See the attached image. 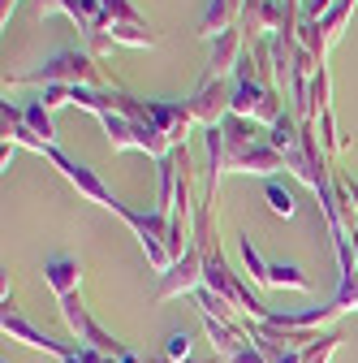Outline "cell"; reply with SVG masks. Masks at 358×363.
Wrapping results in <instances>:
<instances>
[{
	"label": "cell",
	"instance_id": "12",
	"mask_svg": "<svg viewBox=\"0 0 358 363\" xmlns=\"http://www.w3.org/2000/svg\"><path fill=\"white\" fill-rule=\"evenodd\" d=\"M0 117H5V134H9V143H22V147H30V152H48V143H43L39 134L30 130L26 113L9 108V100H5V108H0Z\"/></svg>",
	"mask_w": 358,
	"mask_h": 363
},
{
	"label": "cell",
	"instance_id": "17",
	"mask_svg": "<svg viewBox=\"0 0 358 363\" xmlns=\"http://www.w3.org/2000/svg\"><path fill=\"white\" fill-rule=\"evenodd\" d=\"M104 9H108V22L112 26H147L139 13H134L129 0H104Z\"/></svg>",
	"mask_w": 358,
	"mask_h": 363
},
{
	"label": "cell",
	"instance_id": "18",
	"mask_svg": "<svg viewBox=\"0 0 358 363\" xmlns=\"http://www.w3.org/2000/svg\"><path fill=\"white\" fill-rule=\"evenodd\" d=\"M26 121H30V130L39 134V139H43V143L52 147V117H48V108H43L39 100H35V104L26 108Z\"/></svg>",
	"mask_w": 358,
	"mask_h": 363
},
{
	"label": "cell",
	"instance_id": "23",
	"mask_svg": "<svg viewBox=\"0 0 358 363\" xmlns=\"http://www.w3.org/2000/svg\"><path fill=\"white\" fill-rule=\"evenodd\" d=\"M225 363H267V354H263V350H259V346L250 342V346H242L238 354H229Z\"/></svg>",
	"mask_w": 358,
	"mask_h": 363
},
{
	"label": "cell",
	"instance_id": "25",
	"mask_svg": "<svg viewBox=\"0 0 358 363\" xmlns=\"http://www.w3.org/2000/svg\"><path fill=\"white\" fill-rule=\"evenodd\" d=\"M350 247H354V259H358V230L350 234Z\"/></svg>",
	"mask_w": 358,
	"mask_h": 363
},
{
	"label": "cell",
	"instance_id": "14",
	"mask_svg": "<svg viewBox=\"0 0 358 363\" xmlns=\"http://www.w3.org/2000/svg\"><path fill=\"white\" fill-rule=\"evenodd\" d=\"M61 320H65V329L74 333V342H82V337H86V329L96 325L91 315H86V307H82V298H78V294L61 298Z\"/></svg>",
	"mask_w": 358,
	"mask_h": 363
},
{
	"label": "cell",
	"instance_id": "21",
	"mask_svg": "<svg viewBox=\"0 0 358 363\" xmlns=\"http://www.w3.org/2000/svg\"><path fill=\"white\" fill-rule=\"evenodd\" d=\"M337 199H341V208H345L350 216H358V182L337 177Z\"/></svg>",
	"mask_w": 358,
	"mask_h": 363
},
{
	"label": "cell",
	"instance_id": "8",
	"mask_svg": "<svg viewBox=\"0 0 358 363\" xmlns=\"http://www.w3.org/2000/svg\"><path fill=\"white\" fill-rule=\"evenodd\" d=\"M43 281L52 286L57 298H69V294H78V286H82V264H78L74 255H52L48 264H43Z\"/></svg>",
	"mask_w": 358,
	"mask_h": 363
},
{
	"label": "cell",
	"instance_id": "16",
	"mask_svg": "<svg viewBox=\"0 0 358 363\" xmlns=\"http://www.w3.org/2000/svg\"><path fill=\"white\" fill-rule=\"evenodd\" d=\"M341 346V333H316L306 346H302V363H328Z\"/></svg>",
	"mask_w": 358,
	"mask_h": 363
},
{
	"label": "cell",
	"instance_id": "19",
	"mask_svg": "<svg viewBox=\"0 0 358 363\" xmlns=\"http://www.w3.org/2000/svg\"><path fill=\"white\" fill-rule=\"evenodd\" d=\"M164 359H168V363H186V359H190V333H186V329L168 333V342H164Z\"/></svg>",
	"mask_w": 358,
	"mask_h": 363
},
{
	"label": "cell",
	"instance_id": "6",
	"mask_svg": "<svg viewBox=\"0 0 358 363\" xmlns=\"http://www.w3.org/2000/svg\"><path fill=\"white\" fill-rule=\"evenodd\" d=\"M220 82H225V78H203V82L195 86V96L186 100L199 125H220V117L229 113V100H233V91H225Z\"/></svg>",
	"mask_w": 358,
	"mask_h": 363
},
{
	"label": "cell",
	"instance_id": "9",
	"mask_svg": "<svg viewBox=\"0 0 358 363\" xmlns=\"http://www.w3.org/2000/svg\"><path fill=\"white\" fill-rule=\"evenodd\" d=\"M238 57H242V26L225 30V35L212 43V61H207V74L203 78H225V74H233Z\"/></svg>",
	"mask_w": 358,
	"mask_h": 363
},
{
	"label": "cell",
	"instance_id": "7",
	"mask_svg": "<svg viewBox=\"0 0 358 363\" xmlns=\"http://www.w3.org/2000/svg\"><path fill=\"white\" fill-rule=\"evenodd\" d=\"M151 121H156V130L164 134V139L177 147L186 139V134L199 125L195 121V113H190V104H173V100H151Z\"/></svg>",
	"mask_w": 358,
	"mask_h": 363
},
{
	"label": "cell",
	"instance_id": "5",
	"mask_svg": "<svg viewBox=\"0 0 358 363\" xmlns=\"http://www.w3.org/2000/svg\"><path fill=\"white\" fill-rule=\"evenodd\" d=\"M0 325H5V337H9V342L35 346V350H48V354H57V359L69 354V342H57V337H48L43 329H35L26 315L13 307V294H5V315H0Z\"/></svg>",
	"mask_w": 358,
	"mask_h": 363
},
{
	"label": "cell",
	"instance_id": "13",
	"mask_svg": "<svg viewBox=\"0 0 358 363\" xmlns=\"http://www.w3.org/2000/svg\"><path fill=\"white\" fill-rule=\"evenodd\" d=\"M267 290H311V277L298 264H267Z\"/></svg>",
	"mask_w": 358,
	"mask_h": 363
},
{
	"label": "cell",
	"instance_id": "11",
	"mask_svg": "<svg viewBox=\"0 0 358 363\" xmlns=\"http://www.w3.org/2000/svg\"><path fill=\"white\" fill-rule=\"evenodd\" d=\"M242 5H246V0H212L207 13H203V22H199V35L216 43L225 30H233V13H238Z\"/></svg>",
	"mask_w": 358,
	"mask_h": 363
},
{
	"label": "cell",
	"instance_id": "22",
	"mask_svg": "<svg viewBox=\"0 0 358 363\" xmlns=\"http://www.w3.org/2000/svg\"><path fill=\"white\" fill-rule=\"evenodd\" d=\"M61 363H108V354H100V350H91V346H78V342H74Z\"/></svg>",
	"mask_w": 358,
	"mask_h": 363
},
{
	"label": "cell",
	"instance_id": "3",
	"mask_svg": "<svg viewBox=\"0 0 358 363\" xmlns=\"http://www.w3.org/2000/svg\"><path fill=\"white\" fill-rule=\"evenodd\" d=\"M203 242H190L186 247V255L177 259L168 272H160V286H156V298L164 303V298H177V294H195L199 286H203Z\"/></svg>",
	"mask_w": 358,
	"mask_h": 363
},
{
	"label": "cell",
	"instance_id": "15",
	"mask_svg": "<svg viewBox=\"0 0 358 363\" xmlns=\"http://www.w3.org/2000/svg\"><path fill=\"white\" fill-rule=\"evenodd\" d=\"M238 251H242V264H246V272H250V281L267 290V259L259 255V247L250 242V234H238Z\"/></svg>",
	"mask_w": 358,
	"mask_h": 363
},
{
	"label": "cell",
	"instance_id": "26",
	"mask_svg": "<svg viewBox=\"0 0 358 363\" xmlns=\"http://www.w3.org/2000/svg\"><path fill=\"white\" fill-rule=\"evenodd\" d=\"M108 363H117V359H108Z\"/></svg>",
	"mask_w": 358,
	"mask_h": 363
},
{
	"label": "cell",
	"instance_id": "2",
	"mask_svg": "<svg viewBox=\"0 0 358 363\" xmlns=\"http://www.w3.org/2000/svg\"><path fill=\"white\" fill-rule=\"evenodd\" d=\"M229 113H233V117H246V121H267V125H272V121L281 117V100H277L267 86H259L250 74H238Z\"/></svg>",
	"mask_w": 358,
	"mask_h": 363
},
{
	"label": "cell",
	"instance_id": "24",
	"mask_svg": "<svg viewBox=\"0 0 358 363\" xmlns=\"http://www.w3.org/2000/svg\"><path fill=\"white\" fill-rule=\"evenodd\" d=\"M147 363H168V359H147ZM186 363H225V359L212 354V359H186Z\"/></svg>",
	"mask_w": 358,
	"mask_h": 363
},
{
	"label": "cell",
	"instance_id": "10",
	"mask_svg": "<svg viewBox=\"0 0 358 363\" xmlns=\"http://www.w3.org/2000/svg\"><path fill=\"white\" fill-rule=\"evenodd\" d=\"M229 169H238V173H272V169H285V156L272 143H250L246 152L229 156Z\"/></svg>",
	"mask_w": 358,
	"mask_h": 363
},
{
	"label": "cell",
	"instance_id": "1",
	"mask_svg": "<svg viewBox=\"0 0 358 363\" xmlns=\"http://www.w3.org/2000/svg\"><path fill=\"white\" fill-rule=\"evenodd\" d=\"M22 82H35V86H91V91H108V82H104V74L96 69L91 52H57L52 61H43V65L30 69V74L5 78V86H22Z\"/></svg>",
	"mask_w": 358,
	"mask_h": 363
},
{
	"label": "cell",
	"instance_id": "20",
	"mask_svg": "<svg viewBox=\"0 0 358 363\" xmlns=\"http://www.w3.org/2000/svg\"><path fill=\"white\" fill-rule=\"evenodd\" d=\"M267 203H272V212H281V216H294V195L281 186V182H267Z\"/></svg>",
	"mask_w": 358,
	"mask_h": 363
},
{
	"label": "cell",
	"instance_id": "4",
	"mask_svg": "<svg viewBox=\"0 0 358 363\" xmlns=\"http://www.w3.org/2000/svg\"><path fill=\"white\" fill-rule=\"evenodd\" d=\"M43 156H48L69 182H74V186H78V195H86V199H91V203H100V208H108V212H121V199L104 186V182L96 177V169H86V164H78V160H69L61 147H48V152H43Z\"/></svg>",
	"mask_w": 358,
	"mask_h": 363
}]
</instances>
